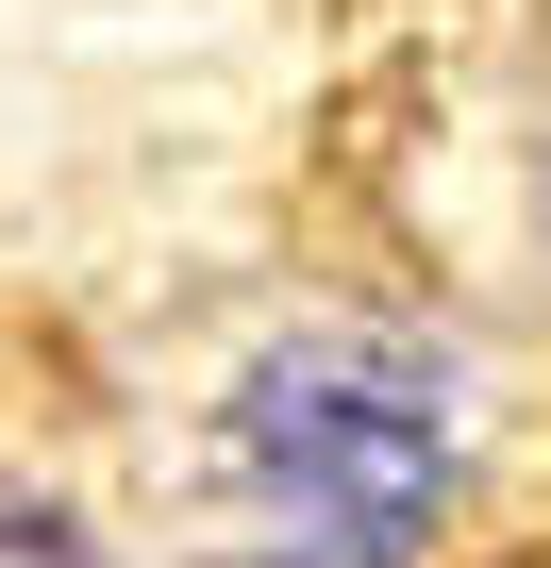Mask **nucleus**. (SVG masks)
Masks as SVG:
<instances>
[{
	"label": "nucleus",
	"instance_id": "obj_1",
	"mask_svg": "<svg viewBox=\"0 0 551 568\" xmlns=\"http://www.w3.org/2000/svg\"><path fill=\"white\" fill-rule=\"evenodd\" d=\"M451 485L468 368L401 318H302L201 418V568H418Z\"/></svg>",
	"mask_w": 551,
	"mask_h": 568
},
{
	"label": "nucleus",
	"instance_id": "obj_2",
	"mask_svg": "<svg viewBox=\"0 0 551 568\" xmlns=\"http://www.w3.org/2000/svg\"><path fill=\"white\" fill-rule=\"evenodd\" d=\"M0 568H101V551H84L51 501H0Z\"/></svg>",
	"mask_w": 551,
	"mask_h": 568
},
{
	"label": "nucleus",
	"instance_id": "obj_3",
	"mask_svg": "<svg viewBox=\"0 0 551 568\" xmlns=\"http://www.w3.org/2000/svg\"><path fill=\"white\" fill-rule=\"evenodd\" d=\"M534 201H551V151H534Z\"/></svg>",
	"mask_w": 551,
	"mask_h": 568
}]
</instances>
